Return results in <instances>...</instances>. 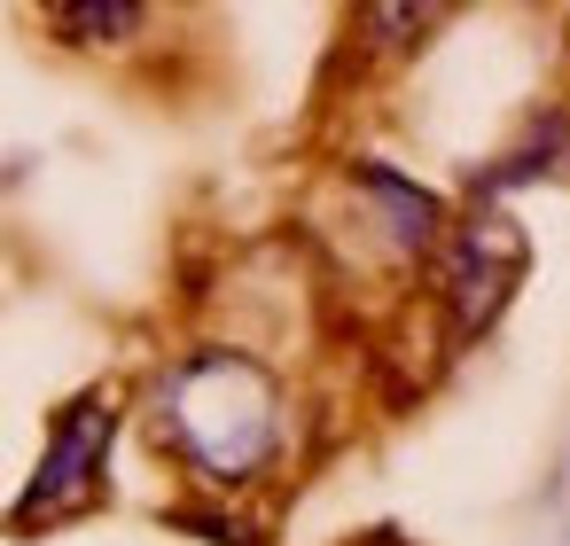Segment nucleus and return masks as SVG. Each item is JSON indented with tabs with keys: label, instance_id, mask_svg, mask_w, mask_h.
Listing matches in <instances>:
<instances>
[{
	"label": "nucleus",
	"instance_id": "f257e3e1",
	"mask_svg": "<svg viewBox=\"0 0 570 546\" xmlns=\"http://www.w3.org/2000/svg\"><path fill=\"white\" fill-rule=\"evenodd\" d=\"M149 429L204 484L235 492V484H250L274 460V445H282V398H274V375L258 359H243V351H188V359H173L157 375Z\"/></svg>",
	"mask_w": 570,
	"mask_h": 546
},
{
	"label": "nucleus",
	"instance_id": "f03ea898",
	"mask_svg": "<svg viewBox=\"0 0 570 546\" xmlns=\"http://www.w3.org/2000/svg\"><path fill=\"white\" fill-rule=\"evenodd\" d=\"M110 437H118V398L110 390H87L56 414V437L24 484V499L9 507V530H40V523H63L79 507L102 499V460H110Z\"/></svg>",
	"mask_w": 570,
	"mask_h": 546
},
{
	"label": "nucleus",
	"instance_id": "7ed1b4c3",
	"mask_svg": "<svg viewBox=\"0 0 570 546\" xmlns=\"http://www.w3.org/2000/svg\"><path fill=\"white\" fill-rule=\"evenodd\" d=\"M523 258L531 250H523V235H515L508 211H476V219H461L445 235V250H438V297L453 312V344H469V336H484L500 320V305L523 281Z\"/></svg>",
	"mask_w": 570,
	"mask_h": 546
},
{
	"label": "nucleus",
	"instance_id": "20e7f679",
	"mask_svg": "<svg viewBox=\"0 0 570 546\" xmlns=\"http://www.w3.org/2000/svg\"><path fill=\"white\" fill-rule=\"evenodd\" d=\"M48 24L56 32H79V48H118L126 32L149 24V9H126V0H118V9H48Z\"/></svg>",
	"mask_w": 570,
	"mask_h": 546
}]
</instances>
